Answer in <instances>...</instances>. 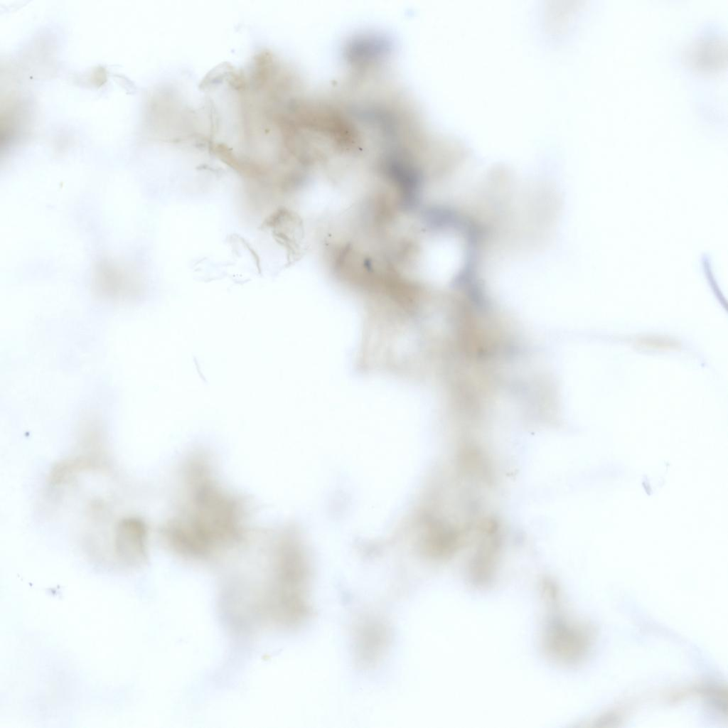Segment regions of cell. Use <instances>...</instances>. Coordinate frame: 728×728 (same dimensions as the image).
I'll return each mask as SVG.
<instances>
[{"mask_svg": "<svg viewBox=\"0 0 728 728\" xmlns=\"http://www.w3.org/2000/svg\"><path fill=\"white\" fill-rule=\"evenodd\" d=\"M209 462L193 459L186 469V499L176 517L162 528L168 547L184 558L205 560L243 541V499L224 491Z\"/></svg>", "mask_w": 728, "mask_h": 728, "instance_id": "obj_1", "label": "cell"}, {"mask_svg": "<svg viewBox=\"0 0 728 728\" xmlns=\"http://www.w3.org/2000/svg\"><path fill=\"white\" fill-rule=\"evenodd\" d=\"M476 531L477 540L469 559V571L473 579L486 581L495 570L503 550V528L496 517L488 515L478 521Z\"/></svg>", "mask_w": 728, "mask_h": 728, "instance_id": "obj_2", "label": "cell"}, {"mask_svg": "<svg viewBox=\"0 0 728 728\" xmlns=\"http://www.w3.org/2000/svg\"><path fill=\"white\" fill-rule=\"evenodd\" d=\"M455 471L459 478L484 486H491L496 479L491 457L479 446L464 444L454 455Z\"/></svg>", "mask_w": 728, "mask_h": 728, "instance_id": "obj_3", "label": "cell"}, {"mask_svg": "<svg viewBox=\"0 0 728 728\" xmlns=\"http://www.w3.org/2000/svg\"><path fill=\"white\" fill-rule=\"evenodd\" d=\"M147 528L144 523L136 518H128L119 522L116 527L114 549L120 560L129 565L142 563L147 555Z\"/></svg>", "mask_w": 728, "mask_h": 728, "instance_id": "obj_4", "label": "cell"}, {"mask_svg": "<svg viewBox=\"0 0 728 728\" xmlns=\"http://www.w3.org/2000/svg\"><path fill=\"white\" fill-rule=\"evenodd\" d=\"M269 226L284 247L286 248L289 263L299 259L304 253V224L299 215L287 209H280L271 218Z\"/></svg>", "mask_w": 728, "mask_h": 728, "instance_id": "obj_5", "label": "cell"}, {"mask_svg": "<svg viewBox=\"0 0 728 728\" xmlns=\"http://www.w3.org/2000/svg\"><path fill=\"white\" fill-rule=\"evenodd\" d=\"M655 338L656 339H655L654 337H651V338H648L647 337V338H643V339L642 338V340L639 341V343L642 346L643 345V346H646L647 348L649 347V348H670V347L676 346L675 344V342H673V341L670 342V341H667L666 339L665 340V339L661 340V338H659V337H656Z\"/></svg>", "mask_w": 728, "mask_h": 728, "instance_id": "obj_6", "label": "cell"}]
</instances>
